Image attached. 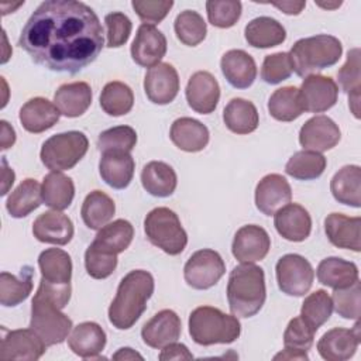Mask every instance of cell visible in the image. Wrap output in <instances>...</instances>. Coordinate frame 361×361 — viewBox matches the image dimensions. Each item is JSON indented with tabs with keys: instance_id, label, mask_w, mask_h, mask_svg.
Wrapping results in <instances>:
<instances>
[{
	"instance_id": "9c48e42d",
	"label": "cell",
	"mask_w": 361,
	"mask_h": 361,
	"mask_svg": "<svg viewBox=\"0 0 361 361\" xmlns=\"http://www.w3.org/2000/svg\"><path fill=\"white\" fill-rule=\"evenodd\" d=\"M279 289L289 296H305L312 288L314 271L310 262L299 254L281 257L275 267Z\"/></svg>"
},
{
	"instance_id": "ffe728a7",
	"label": "cell",
	"mask_w": 361,
	"mask_h": 361,
	"mask_svg": "<svg viewBox=\"0 0 361 361\" xmlns=\"http://www.w3.org/2000/svg\"><path fill=\"white\" fill-rule=\"evenodd\" d=\"M290 185L279 173L264 176L255 188V206L267 216L275 214L281 207L290 203Z\"/></svg>"
},
{
	"instance_id": "4fadbf2b",
	"label": "cell",
	"mask_w": 361,
	"mask_h": 361,
	"mask_svg": "<svg viewBox=\"0 0 361 361\" xmlns=\"http://www.w3.org/2000/svg\"><path fill=\"white\" fill-rule=\"evenodd\" d=\"M133 61L144 68H152L161 63L166 54V38L152 24H141L131 44Z\"/></svg>"
},
{
	"instance_id": "f5cc1de1",
	"label": "cell",
	"mask_w": 361,
	"mask_h": 361,
	"mask_svg": "<svg viewBox=\"0 0 361 361\" xmlns=\"http://www.w3.org/2000/svg\"><path fill=\"white\" fill-rule=\"evenodd\" d=\"M292 62L288 52H276L267 55L262 62L261 78L269 85H278L292 75Z\"/></svg>"
},
{
	"instance_id": "681fc988",
	"label": "cell",
	"mask_w": 361,
	"mask_h": 361,
	"mask_svg": "<svg viewBox=\"0 0 361 361\" xmlns=\"http://www.w3.org/2000/svg\"><path fill=\"white\" fill-rule=\"evenodd\" d=\"M314 330L300 317H293L283 333L285 348L307 353L314 341Z\"/></svg>"
},
{
	"instance_id": "91938a15",
	"label": "cell",
	"mask_w": 361,
	"mask_h": 361,
	"mask_svg": "<svg viewBox=\"0 0 361 361\" xmlns=\"http://www.w3.org/2000/svg\"><path fill=\"white\" fill-rule=\"evenodd\" d=\"M0 124H1V149H7L16 142V133L6 120H1Z\"/></svg>"
},
{
	"instance_id": "680465c9",
	"label": "cell",
	"mask_w": 361,
	"mask_h": 361,
	"mask_svg": "<svg viewBox=\"0 0 361 361\" xmlns=\"http://www.w3.org/2000/svg\"><path fill=\"white\" fill-rule=\"evenodd\" d=\"M1 166H3V171H1V180H3V185H1V192H0V193H1V195H6V193L8 192V189L11 188V185L14 183L16 175H14L13 169L8 168L7 161H6L4 157H3V159H1Z\"/></svg>"
},
{
	"instance_id": "d590c367",
	"label": "cell",
	"mask_w": 361,
	"mask_h": 361,
	"mask_svg": "<svg viewBox=\"0 0 361 361\" xmlns=\"http://www.w3.org/2000/svg\"><path fill=\"white\" fill-rule=\"evenodd\" d=\"M226 127L235 134H250L257 130L259 117L257 107L245 99H231L223 110Z\"/></svg>"
},
{
	"instance_id": "ba28073f",
	"label": "cell",
	"mask_w": 361,
	"mask_h": 361,
	"mask_svg": "<svg viewBox=\"0 0 361 361\" xmlns=\"http://www.w3.org/2000/svg\"><path fill=\"white\" fill-rule=\"evenodd\" d=\"M89 141L82 131H66L49 137L41 147V162L51 171L73 168L87 152Z\"/></svg>"
},
{
	"instance_id": "7a4b0ae2",
	"label": "cell",
	"mask_w": 361,
	"mask_h": 361,
	"mask_svg": "<svg viewBox=\"0 0 361 361\" xmlns=\"http://www.w3.org/2000/svg\"><path fill=\"white\" fill-rule=\"evenodd\" d=\"M154 293V278L144 269L130 271L118 283L116 298L109 307V320L118 330L135 324Z\"/></svg>"
},
{
	"instance_id": "277c9868",
	"label": "cell",
	"mask_w": 361,
	"mask_h": 361,
	"mask_svg": "<svg viewBox=\"0 0 361 361\" xmlns=\"http://www.w3.org/2000/svg\"><path fill=\"white\" fill-rule=\"evenodd\" d=\"M341 54L343 45L336 37L319 34L296 41L289 51V58L295 73L306 78L337 63Z\"/></svg>"
},
{
	"instance_id": "74e56055",
	"label": "cell",
	"mask_w": 361,
	"mask_h": 361,
	"mask_svg": "<svg viewBox=\"0 0 361 361\" xmlns=\"http://www.w3.org/2000/svg\"><path fill=\"white\" fill-rule=\"evenodd\" d=\"M42 200V190L35 179H24L7 197L6 209L11 217L21 219L39 207Z\"/></svg>"
},
{
	"instance_id": "d6a6232c",
	"label": "cell",
	"mask_w": 361,
	"mask_h": 361,
	"mask_svg": "<svg viewBox=\"0 0 361 361\" xmlns=\"http://www.w3.org/2000/svg\"><path fill=\"white\" fill-rule=\"evenodd\" d=\"M330 190L338 203L353 207L361 206V168L358 165H345L334 173L330 182Z\"/></svg>"
},
{
	"instance_id": "b9f144b4",
	"label": "cell",
	"mask_w": 361,
	"mask_h": 361,
	"mask_svg": "<svg viewBox=\"0 0 361 361\" xmlns=\"http://www.w3.org/2000/svg\"><path fill=\"white\" fill-rule=\"evenodd\" d=\"M338 83L341 90L348 94L350 107L354 116L358 118V104H360V90H361V73H360V49L353 48L347 54L345 63L340 68Z\"/></svg>"
},
{
	"instance_id": "db71d44e",
	"label": "cell",
	"mask_w": 361,
	"mask_h": 361,
	"mask_svg": "<svg viewBox=\"0 0 361 361\" xmlns=\"http://www.w3.org/2000/svg\"><path fill=\"white\" fill-rule=\"evenodd\" d=\"M104 23L107 27L106 35L109 48H118L128 41L133 24L124 13L113 11L104 17Z\"/></svg>"
},
{
	"instance_id": "7dc6e473",
	"label": "cell",
	"mask_w": 361,
	"mask_h": 361,
	"mask_svg": "<svg viewBox=\"0 0 361 361\" xmlns=\"http://www.w3.org/2000/svg\"><path fill=\"white\" fill-rule=\"evenodd\" d=\"M137 144V133L130 126H117L100 133L97 138V148L104 151H133Z\"/></svg>"
},
{
	"instance_id": "94428289",
	"label": "cell",
	"mask_w": 361,
	"mask_h": 361,
	"mask_svg": "<svg viewBox=\"0 0 361 361\" xmlns=\"http://www.w3.org/2000/svg\"><path fill=\"white\" fill-rule=\"evenodd\" d=\"M275 360H307V354L305 351H298V350H290V348H285L283 351H281L279 354H276L274 357Z\"/></svg>"
},
{
	"instance_id": "6f0895ef",
	"label": "cell",
	"mask_w": 361,
	"mask_h": 361,
	"mask_svg": "<svg viewBox=\"0 0 361 361\" xmlns=\"http://www.w3.org/2000/svg\"><path fill=\"white\" fill-rule=\"evenodd\" d=\"M272 6L282 10L285 14L298 16L305 8L306 1H282V3H272Z\"/></svg>"
},
{
	"instance_id": "484cf974",
	"label": "cell",
	"mask_w": 361,
	"mask_h": 361,
	"mask_svg": "<svg viewBox=\"0 0 361 361\" xmlns=\"http://www.w3.org/2000/svg\"><path fill=\"white\" fill-rule=\"evenodd\" d=\"M41 271V281L56 286H71L72 278V259L69 254L61 248H48L38 257Z\"/></svg>"
},
{
	"instance_id": "f6af8a7d",
	"label": "cell",
	"mask_w": 361,
	"mask_h": 361,
	"mask_svg": "<svg viewBox=\"0 0 361 361\" xmlns=\"http://www.w3.org/2000/svg\"><path fill=\"white\" fill-rule=\"evenodd\" d=\"M333 313V300L331 296L323 290L317 289L310 293L302 303L300 317L314 330L317 331L320 326H323Z\"/></svg>"
},
{
	"instance_id": "f1b7e54d",
	"label": "cell",
	"mask_w": 361,
	"mask_h": 361,
	"mask_svg": "<svg viewBox=\"0 0 361 361\" xmlns=\"http://www.w3.org/2000/svg\"><path fill=\"white\" fill-rule=\"evenodd\" d=\"M209 130L199 120L190 117L176 118L169 131L171 141L182 151L199 152L209 142Z\"/></svg>"
},
{
	"instance_id": "4dcf8cb0",
	"label": "cell",
	"mask_w": 361,
	"mask_h": 361,
	"mask_svg": "<svg viewBox=\"0 0 361 361\" xmlns=\"http://www.w3.org/2000/svg\"><path fill=\"white\" fill-rule=\"evenodd\" d=\"M141 183L149 195L168 197L176 189L178 176L171 165L161 161H151L141 171Z\"/></svg>"
},
{
	"instance_id": "7c38bea8",
	"label": "cell",
	"mask_w": 361,
	"mask_h": 361,
	"mask_svg": "<svg viewBox=\"0 0 361 361\" xmlns=\"http://www.w3.org/2000/svg\"><path fill=\"white\" fill-rule=\"evenodd\" d=\"M45 348H47L45 343L31 327L10 330L1 338L0 358L3 361H10V360L35 361L44 355Z\"/></svg>"
},
{
	"instance_id": "d6986e66",
	"label": "cell",
	"mask_w": 361,
	"mask_h": 361,
	"mask_svg": "<svg viewBox=\"0 0 361 361\" xmlns=\"http://www.w3.org/2000/svg\"><path fill=\"white\" fill-rule=\"evenodd\" d=\"M182 331L179 316L169 309H164L154 314L141 329L142 341L157 350H162L171 343L178 341Z\"/></svg>"
},
{
	"instance_id": "52a82bcc",
	"label": "cell",
	"mask_w": 361,
	"mask_h": 361,
	"mask_svg": "<svg viewBox=\"0 0 361 361\" xmlns=\"http://www.w3.org/2000/svg\"><path fill=\"white\" fill-rule=\"evenodd\" d=\"M144 231L151 244L169 255L180 254L188 244V234L178 214L168 207L152 209L145 216Z\"/></svg>"
},
{
	"instance_id": "836d02e7",
	"label": "cell",
	"mask_w": 361,
	"mask_h": 361,
	"mask_svg": "<svg viewBox=\"0 0 361 361\" xmlns=\"http://www.w3.org/2000/svg\"><path fill=\"white\" fill-rule=\"evenodd\" d=\"M244 35L248 45L254 48H271L285 41L286 31L278 20L262 16L251 20L245 25Z\"/></svg>"
},
{
	"instance_id": "5bb4252c",
	"label": "cell",
	"mask_w": 361,
	"mask_h": 361,
	"mask_svg": "<svg viewBox=\"0 0 361 361\" xmlns=\"http://www.w3.org/2000/svg\"><path fill=\"white\" fill-rule=\"evenodd\" d=\"M144 90L149 102L155 104H168L173 102L179 92V76L176 69L166 62L149 68L144 78Z\"/></svg>"
},
{
	"instance_id": "6125c7cd",
	"label": "cell",
	"mask_w": 361,
	"mask_h": 361,
	"mask_svg": "<svg viewBox=\"0 0 361 361\" xmlns=\"http://www.w3.org/2000/svg\"><path fill=\"white\" fill-rule=\"evenodd\" d=\"M135 358L142 360V355L130 347L118 348V351L116 354H113V360H135Z\"/></svg>"
},
{
	"instance_id": "8992f818",
	"label": "cell",
	"mask_w": 361,
	"mask_h": 361,
	"mask_svg": "<svg viewBox=\"0 0 361 361\" xmlns=\"http://www.w3.org/2000/svg\"><path fill=\"white\" fill-rule=\"evenodd\" d=\"M30 327L49 347L61 344L68 338L72 330V320L61 312L54 299L38 288L31 303Z\"/></svg>"
},
{
	"instance_id": "be15d7a7",
	"label": "cell",
	"mask_w": 361,
	"mask_h": 361,
	"mask_svg": "<svg viewBox=\"0 0 361 361\" xmlns=\"http://www.w3.org/2000/svg\"><path fill=\"white\" fill-rule=\"evenodd\" d=\"M317 6L323 7V8H336L341 6V1H336V3H317Z\"/></svg>"
},
{
	"instance_id": "f546056e",
	"label": "cell",
	"mask_w": 361,
	"mask_h": 361,
	"mask_svg": "<svg viewBox=\"0 0 361 361\" xmlns=\"http://www.w3.org/2000/svg\"><path fill=\"white\" fill-rule=\"evenodd\" d=\"M92 89L86 82L63 83L54 94V104L65 117L82 116L92 103Z\"/></svg>"
},
{
	"instance_id": "c3c4849f",
	"label": "cell",
	"mask_w": 361,
	"mask_h": 361,
	"mask_svg": "<svg viewBox=\"0 0 361 361\" xmlns=\"http://www.w3.org/2000/svg\"><path fill=\"white\" fill-rule=\"evenodd\" d=\"M243 6L234 0H209L206 1V11L209 23L219 28L233 27L240 16Z\"/></svg>"
},
{
	"instance_id": "44dd1931",
	"label": "cell",
	"mask_w": 361,
	"mask_h": 361,
	"mask_svg": "<svg viewBox=\"0 0 361 361\" xmlns=\"http://www.w3.org/2000/svg\"><path fill=\"white\" fill-rule=\"evenodd\" d=\"M274 226L278 234L285 240L299 243L309 237L312 231V217L303 206L288 203L274 214Z\"/></svg>"
},
{
	"instance_id": "bcb514c9",
	"label": "cell",
	"mask_w": 361,
	"mask_h": 361,
	"mask_svg": "<svg viewBox=\"0 0 361 361\" xmlns=\"http://www.w3.org/2000/svg\"><path fill=\"white\" fill-rule=\"evenodd\" d=\"M173 28L178 39L188 47H196L200 44L206 38L207 32L203 17L193 10H185L179 13L175 18Z\"/></svg>"
},
{
	"instance_id": "11a10c76",
	"label": "cell",
	"mask_w": 361,
	"mask_h": 361,
	"mask_svg": "<svg viewBox=\"0 0 361 361\" xmlns=\"http://www.w3.org/2000/svg\"><path fill=\"white\" fill-rule=\"evenodd\" d=\"M131 6L144 24L162 21L173 6L172 0H133Z\"/></svg>"
},
{
	"instance_id": "7402d4cb",
	"label": "cell",
	"mask_w": 361,
	"mask_h": 361,
	"mask_svg": "<svg viewBox=\"0 0 361 361\" xmlns=\"http://www.w3.org/2000/svg\"><path fill=\"white\" fill-rule=\"evenodd\" d=\"M32 234L41 243L65 245L73 237V223L59 210L44 212L34 220Z\"/></svg>"
},
{
	"instance_id": "83f0119b",
	"label": "cell",
	"mask_w": 361,
	"mask_h": 361,
	"mask_svg": "<svg viewBox=\"0 0 361 361\" xmlns=\"http://www.w3.org/2000/svg\"><path fill=\"white\" fill-rule=\"evenodd\" d=\"M61 111L45 97H34L20 109V123L28 133H42L59 120Z\"/></svg>"
},
{
	"instance_id": "4316f807",
	"label": "cell",
	"mask_w": 361,
	"mask_h": 361,
	"mask_svg": "<svg viewBox=\"0 0 361 361\" xmlns=\"http://www.w3.org/2000/svg\"><path fill=\"white\" fill-rule=\"evenodd\" d=\"M68 345L80 358H97L106 345V333L97 323L83 322L68 336Z\"/></svg>"
},
{
	"instance_id": "7bdbcfd3",
	"label": "cell",
	"mask_w": 361,
	"mask_h": 361,
	"mask_svg": "<svg viewBox=\"0 0 361 361\" xmlns=\"http://www.w3.org/2000/svg\"><path fill=\"white\" fill-rule=\"evenodd\" d=\"M327 161L320 152L303 149L295 152L285 165V172L299 180L319 178L326 169Z\"/></svg>"
},
{
	"instance_id": "816d5d0a",
	"label": "cell",
	"mask_w": 361,
	"mask_h": 361,
	"mask_svg": "<svg viewBox=\"0 0 361 361\" xmlns=\"http://www.w3.org/2000/svg\"><path fill=\"white\" fill-rule=\"evenodd\" d=\"M85 267L92 278L104 279L114 272L117 267V255L104 252L90 244L85 252Z\"/></svg>"
},
{
	"instance_id": "1f68e13d",
	"label": "cell",
	"mask_w": 361,
	"mask_h": 361,
	"mask_svg": "<svg viewBox=\"0 0 361 361\" xmlns=\"http://www.w3.org/2000/svg\"><path fill=\"white\" fill-rule=\"evenodd\" d=\"M316 275L322 285L333 289H343L358 281V268L351 261L329 257L320 261Z\"/></svg>"
},
{
	"instance_id": "2e32d148",
	"label": "cell",
	"mask_w": 361,
	"mask_h": 361,
	"mask_svg": "<svg viewBox=\"0 0 361 361\" xmlns=\"http://www.w3.org/2000/svg\"><path fill=\"white\" fill-rule=\"evenodd\" d=\"M341 133L338 126L327 116L309 118L299 131V142L305 149L323 152L338 144Z\"/></svg>"
},
{
	"instance_id": "30bf717a",
	"label": "cell",
	"mask_w": 361,
	"mask_h": 361,
	"mask_svg": "<svg viewBox=\"0 0 361 361\" xmlns=\"http://www.w3.org/2000/svg\"><path fill=\"white\" fill-rule=\"evenodd\" d=\"M226 272V264L214 250L203 248L190 255L183 268V276L193 289H209L214 286Z\"/></svg>"
},
{
	"instance_id": "8d00e7d4",
	"label": "cell",
	"mask_w": 361,
	"mask_h": 361,
	"mask_svg": "<svg viewBox=\"0 0 361 361\" xmlns=\"http://www.w3.org/2000/svg\"><path fill=\"white\" fill-rule=\"evenodd\" d=\"M42 200L54 210H65L71 206L75 196L73 180L62 172L52 171L42 180Z\"/></svg>"
},
{
	"instance_id": "603a6c76",
	"label": "cell",
	"mask_w": 361,
	"mask_h": 361,
	"mask_svg": "<svg viewBox=\"0 0 361 361\" xmlns=\"http://www.w3.org/2000/svg\"><path fill=\"white\" fill-rule=\"evenodd\" d=\"M361 217H350L343 213H331L324 220V231L329 241L345 250H361Z\"/></svg>"
},
{
	"instance_id": "9a60e30c",
	"label": "cell",
	"mask_w": 361,
	"mask_h": 361,
	"mask_svg": "<svg viewBox=\"0 0 361 361\" xmlns=\"http://www.w3.org/2000/svg\"><path fill=\"white\" fill-rule=\"evenodd\" d=\"M271 248V238L268 233L257 226V224H247L237 230L231 251L237 261L240 262H257L267 257Z\"/></svg>"
},
{
	"instance_id": "3957f363",
	"label": "cell",
	"mask_w": 361,
	"mask_h": 361,
	"mask_svg": "<svg viewBox=\"0 0 361 361\" xmlns=\"http://www.w3.org/2000/svg\"><path fill=\"white\" fill-rule=\"evenodd\" d=\"M267 298L264 269L251 262L233 268L227 282V300L231 313L237 317L257 314Z\"/></svg>"
},
{
	"instance_id": "f35d334b",
	"label": "cell",
	"mask_w": 361,
	"mask_h": 361,
	"mask_svg": "<svg viewBox=\"0 0 361 361\" xmlns=\"http://www.w3.org/2000/svg\"><path fill=\"white\" fill-rule=\"evenodd\" d=\"M114 212L116 204L113 199L102 190L90 192L85 197L80 209L83 223L92 230H100L106 226L113 219Z\"/></svg>"
},
{
	"instance_id": "d4e9b609",
	"label": "cell",
	"mask_w": 361,
	"mask_h": 361,
	"mask_svg": "<svg viewBox=\"0 0 361 361\" xmlns=\"http://www.w3.org/2000/svg\"><path fill=\"white\" fill-rule=\"evenodd\" d=\"M220 68L227 82L235 89L250 87L257 78L255 61L243 49L227 51L221 56Z\"/></svg>"
},
{
	"instance_id": "ac0fdd59",
	"label": "cell",
	"mask_w": 361,
	"mask_h": 361,
	"mask_svg": "<svg viewBox=\"0 0 361 361\" xmlns=\"http://www.w3.org/2000/svg\"><path fill=\"white\" fill-rule=\"evenodd\" d=\"M360 344V323L354 329L334 327L324 333L317 343V351L327 361H345L351 358Z\"/></svg>"
},
{
	"instance_id": "cb8c5ba5",
	"label": "cell",
	"mask_w": 361,
	"mask_h": 361,
	"mask_svg": "<svg viewBox=\"0 0 361 361\" xmlns=\"http://www.w3.org/2000/svg\"><path fill=\"white\" fill-rule=\"evenodd\" d=\"M135 162L127 151H104L99 162L102 179L113 189H124L134 176Z\"/></svg>"
},
{
	"instance_id": "f907efd6",
	"label": "cell",
	"mask_w": 361,
	"mask_h": 361,
	"mask_svg": "<svg viewBox=\"0 0 361 361\" xmlns=\"http://www.w3.org/2000/svg\"><path fill=\"white\" fill-rule=\"evenodd\" d=\"M360 293H361L360 281L354 282L348 288L334 289L333 296H331L333 309H336L338 316H341L344 319L358 320V317H360Z\"/></svg>"
},
{
	"instance_id": "9f6ffc18",
	"label": "cell",
	"mask_w": 361,
	"mask_h": 361,
	"mask_svg": "<svg viewBox=\"0 0 361 361\" xmlns=\"http://www.w3.org/2000/svg\"><path fill=\"white\" fill-rule=\"evenodd\" d=\"M193 355L192 353L188 350V347L185 344H179V343H171L166 347L162 348L161 354H159V360L161 361H169V360H192Z\"/></svg>"
},
{
	"instance_id": "e575fe53",
	"label": "cell",
	"mask_w": 361,
	"mask_h": 361,
	"mask_svg": "<svg viewBox=\"0 0 361 361\" xmlns=\"http://www.w3.org/2000/svg\"><path fill=\"white\" fill-rule=\"evenodd\" d=\"M133 237H134L133 224L124 219H117L113 223L103 226L97 231L92 245L104 252L117 255L128 248V245L133 241Z\"/></svg>"
},
{
	"instance_id": "6da1fadb",
	"label": "cell",
	"mask_w": 361,
	"mask_h": 361,
	"mask_svg": "<svg viewBox=\"0 0 361 361\" xmlns=\"http://www.w3.org/2000/svg\"><path fill=\"white\" fill-rule=\"evenodd\" d=\"M103 27L96 13L75 0L41 3L21 30L18 45L31 59L54 72L78 73L103 48Z\"/></svg>"
},
{
	"instance_id": "e0dca14e",
	"label": "cell",
	"mask_w": 361,
	"mask_h": 361,
	"mask_svg": "<svg viewBox=\"0 0 361 361\" xmlns=\"http://www.w3.org/2000/svg\"><path fill=\"white\" fill-rule=\"evenodd\" d=\"M185 93L192 110L200 114H210L217 107L220 86L210 72L199 71L189 78Z\"/></svg>"
},
{
	"instance_id": "5b68a950",
	"label": "cell",
	"mask_w": 361,
	"mask_h": 361,
	"mask_svg": "<svg viewBox=\"0 0 361 361\" xmlns=\"http://www.w3.org/2000/svg\"><path fill=\"white\" fill-rule=\"evenodd\" d=\"M240 333L238 319L217 307L200 306L189 314V334L196 344H230L240 337Z\"/></svg>"
},
{
	"instance_id": "60d3db41",
	"label": "cell",
	"mask_w": 361,
	"mask_h": 361,
	"mask_svg": "<svg viewBox=\"0 0 361 361\" xmlns=\"http://www.w3.org/2000/svg\"><path fill=\"white\" fill-rule=\"evenodd\" d=\"M269 114L278 121H293L303 113L299 89L283 86L276 89L268 102Z\"/></svg>"
},
{
	"instance_id": "8fae6325",
	"label": "cell",
	"mask_w": 361,
	"mask_h": 361,
	"mask_svg": "<svg viewBox=\"0 0 361 361\" xmlns=\"http://www.w3.org/2000/svg\"><path fill=\"white\" fill-rule=\"evenodd\" d=\"M303 111L322 113L331 109L338 96V86L330 76L309 75L299 89Z\"/></svg>"
},
{
	"instance_id": "ab89813d",
	"label": "cell",
	"mask_w": 361,
	"mask_h": 361,
	"mask_svg": "<svg viewBox=\"0 0 361 361\" xmlns=\"http://www.w3.org/2000/svg\"><path fill=\"white\" fill-rule=\"evenodd\" d=\"M32 274L31 267H24L18 276L8 272H1L0 303L6 307H11L24 302L32 290Z\"/></svg>"
},
{
	"instance_id": "ee69618b",
	"label": "cell",
	"mask_w": 361,
	"mask_h": 361,
	"mask_svg": "<svg viewBox=\"0 0 361 361\" xmlns=\"http://www.w3.org/2000/svg\"><path fill=\"white\" fill-rule=\"evenodd\" d=\"M134 104V94L128 85L114 80L104 85L100 93V107L113 117L130 113Z\"/></svg>"
}]
</instances>
